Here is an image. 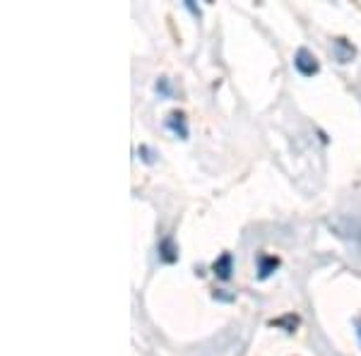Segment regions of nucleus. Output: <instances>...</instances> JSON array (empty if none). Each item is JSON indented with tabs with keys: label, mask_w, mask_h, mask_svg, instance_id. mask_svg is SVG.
<instances>
[{
	"label": "nucleus",
	"mask_w": 361,
	"mask_h": 356,
	"mask_svg": "<svg viewBox=\"0 0 361 356\" xmlns=\"http://www.w3.org/2000/svg\"><path fill=\"white\" fill-rule=\"evenodd\" d=\"M166 125L171 128L176 135L180 137H188V128H185V116L180 113V111H173V113H169V121H166Z\"/></svg>",
	"instance_id": "obj_3"
},
{
	"label": "nucleus",
	"mask_w": 361,
	"mask_h": 356,
	"mask_svg": "<svg viewBox=\"0 0 361 356\" xmlns=\"http://www.w3.org/2000/svg\"><path fill=\"white\" fill-rule=\"evenodd\" d=\"M335 56H337V61H340V63H349V61H352V56H354V49L345 42V39H337V42H335Z\"/></svg>",
	"instance_id": "obj_6"
},
{
	"label": "nucleus",
	"mask_w": 361,
	"mask_h": 356,
	"mask_svg": "<svg viewBox=\"0 0 361 356\" xmlns=\"http://www.w3.org/2000/svg\"><path fill=\"white\" fill-rule=\"evenodd\" d=\"M357 328H359L357 332H359V340H361V320H359V325H357Z\"/></svg>",
	"instance_id": "obj_7"
},
{
	"label": "nucleus",
	"mask_w": 361,
	"mask_h": 356,
	"mask_svg": "<svg viewBox=\"0 0 361 356\" xmlns=\"http://www.w3.org/2000/svg\"><path fill=\"white\" fill-rule=\"evenodd\" d=\"M294 66H296V70H299L301 75H306V78H311V75L318 73V61H316V56H313L308 49H299V51H296Z\"/></svg>",
	"instance_id": "obj_1"
},
{
	"label": "nucleus",
	"mask_w": 361,
	"mask_h": 356,
	"mask_svg": "<svg viewBox=\"0 0 361 356\" xmlns=\"http://www.w3.org/2000/svg\"><path fill=\"white\" fill-rule=\"evenodd\" d=\"M212 270H214V274H217L219 279H229L231 272H234V258H231V253H224L222 258L214 260Z\"/></svg>",
	"instance_id": "obj_2"
},
{
	"label": "nucleus",
	"mask_w": 361,
	"mask_h": 356,
	"mask_svg": "<svg viewBox=\"0 0 361 356\" xmlns=\"http://www.w3.org/2000/svg\"><path fill=\"white\" fill-rule=\"evenodd\" d=\"M277 267H279V260H277V258H272V255H260V260H258V272H260V279L270 277V274L275 272Z\"/></svg>",
	"instance_id": "obj_4"
},
{
	"label": "nucleus",
	"mask_w": 361,
	"mask_h": 356,
	"mask_svg": "<svg viewBox=\"0 0 361 356\" xmlns=\"http://www.w3.org/2000/svg\"><path fill=\"white\" fill-rule=\"evenodd\" d=\"M159 258L164 262H173L178 258V250H176V246H173L171 238H164V241L159 243Z\"/></svg>",
	"instance_id": "obj_5"
}]
</instances>
